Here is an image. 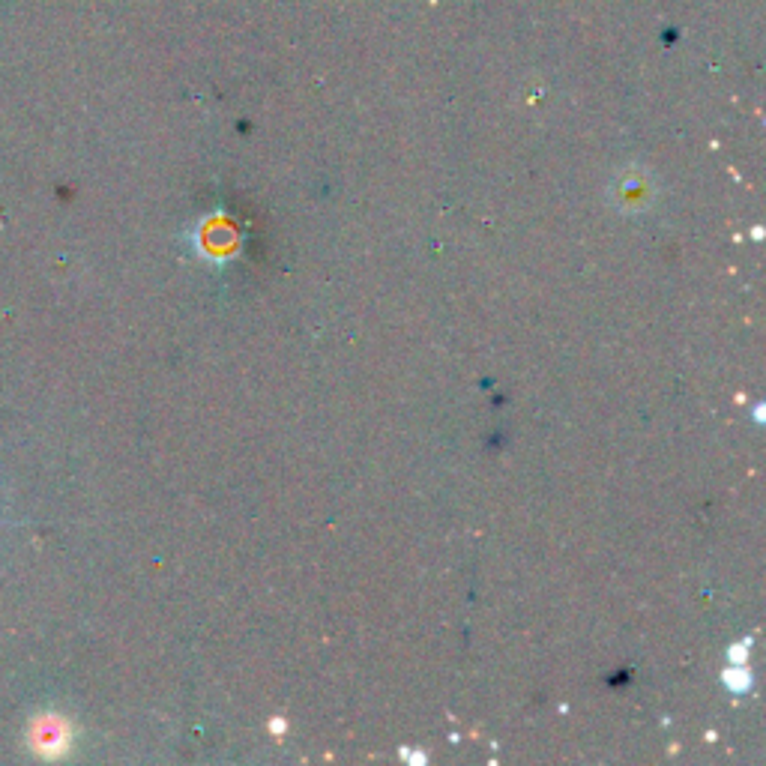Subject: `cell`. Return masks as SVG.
<instances>
[{"mask_svg":"<svg viewBox=\"0 0 766 766\" xmlns=\"http://www.w3.org/2000/svg\"><path fill=\"white\" fill-rule=\"evenodd\" d=\"M33 746L36 752L48 755V758H57L66 746H69V731L60 719H42L33 731Z\"/></svg>","mask_w":766,"mask_h":766,"instance_id":"obj_1","label":"cell"},{"mask_svg":"<svg viewBox=\"0 0 766 766\" xmlns=\"http://www.w3.org/2000/svg\"><path fill=\"white\" fill-rule=\"evenodd\" d=\"M722 686L731 695H749L755 686V674L749 671V665H728V671H722Z\"/></svg>","mask_w":766,"mask_h":766,"instance_id":"obj_2","label":"cell"},{"mask_svg":"<svg viewBox=\"0 0 766 766\" xmlns=\"http://www.w3.org/2000/svg\"><path fill=\"white\" fill-rule=\"evenodd\" d=\"M749 653H752V641H737L728 647V665H749Z\"/></svg>","mask_w":766,"mask_h":766,"instance_id":"obj_3","label":"cell"},{"mask_svg":"<svg viewBox=\"0 0 766 766\" xmlns=\"http://www.w3.org/2000/svg\"><path fill=\"white\" fill-rule=\"evenodd\" d=\"M401 758H404L407 764H416V766L428 764V755H425V752H419V749H401Z\"/></svg>","mask_w":766,"mask_h":766,"instance_id":"obj_4","label":"cell"},{"mask_svg":"<svg viewBox=\"0 0 766 766\" xmlns=\"http://www.w3.org/2000/svg\"><path fill=\"white\" fill-rule=\"evenodd\" d=\"M267 728H270V734H273V737H285V734H288V719H282V716H273Z\"/></svg>","mask_w":766,"mask_h":766,"instance_id":"obj_5","label":"cell"},{"mask_svg":"<svg viewBox=\"0 0 766 766\" xmlns=\"http://www.w3.org/2000/svg\"><path fill=\"white\" fill-rule=\"evenodd\" d=\"M752 416H755V425H764L766 422V410H764V404H761V401L752 407Z\"/></svg>","mask_w":766,"mask_h":766,"instance_id":"obj_6","label":"cell"},{"mask_svg":"<svg viewBox=\"0 0 766 766\" xmlns=\"http://www.w3.org/2000/svg\"><path fill=\"white\" fill-rule=\"evenodd\" d=\"M752 240H755V243H761V240H764V228H761V225L752 231Z\"/></svg>","mask_w":766,"mask_h":766,"instance_id":"obj_7","label":"cell"}]
</instances>
